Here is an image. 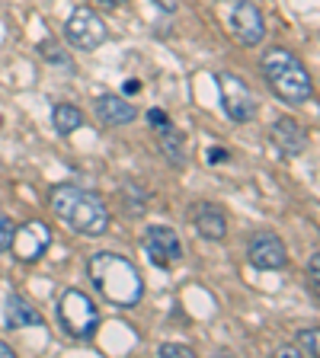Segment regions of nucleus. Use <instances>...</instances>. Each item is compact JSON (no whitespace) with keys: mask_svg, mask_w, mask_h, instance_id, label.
Masks as SVG:
<instances>
[{"mask_svg":"<svg viewBox=\"0 0 320 358\" xmlns=\"http://www.w3.org/2000/svg\"><path fill=\"white\" fill-rule=\"evenodd\" d=\"M90 285L97 288V294L112 307H134L144 294L141 272L132 259L119 253H93L87 262Z\"/></svg>","mask_w":320,"mask_h":358,"instance_id":"f257e3e1","label":"nucleus"},{"mask_svg":"<svg viewBox=\"0 0 320 358\" xmlns=\"http://www.w3.org/2000/svg\"><path fill=\"white\" fill-rule=\"evenodd\" d=\"M48 205L61 221L71 227L74 234L83 237H103L109 231V208L97 192H87L81 186H71V182H61L48 192Z\"/></svg>","mask_w":320,"mask_h":358,"instance_id":"f03ea898","label":"nucleus"},{"mask_svg":"<svg viewBox=\"0 0 320 358\" xmlns=\"http://www.w3.org/2000/svg\"><path fill=\"white\" fill-rule=\"evenodd\" d=\"M263 77L272 87V93L291 106H301L314 96V83L305 61L298 55H291L288 48H269L263 55Z\"/></svg>","mask_w":320,"mask_h":358,"instance_id":"7ed1b4c3","label":"nucleus"},{"mask_svg":"<svg viewBox=\"0 0 320 358\" xmlns=\"http://www.w3.org/2000/svg\"><path fill=\"white\" fill-rule=\"evenodd\" d=\"M58 323L71 339H90L99 329V307L93 304L90 294L71 288L58 301Z\"/></svg>","mask_w":320,"mask_h":358,"instance_id":"20e7f679","label":"nucleus"},{"mask_svg":"<svg viewBox=\"0 0 320 358\" xmlns=\"http://www.w3.org/2000/svg\"><path fill=\"white\" fill-rule=\"evenodd\" d=\"M64 36L77 52H93L106 42V22L90 7H77L64 22Z\"/></svg>","mask_w":320,"mask_h":358,"instance_id":"39448f33","label":"nucleus"},{"mask_svg":"<svg viewBox=\"0 0 320 358\" xmlns=\"http://www.w3.org/2000/svg\"><path fill=\"white\" fill-rule=\"evenodd\" d=\"M218 87H221V99H224V112L234 122H253L260 106H256L253 90L246 87L240 77L234 74H218Z\"/></svg>","mask_w":320,"mask_h":358,"instance_id":"423d86ee","label":"nucleus"},{"mask_svg":"<svg viewBox=\"0 0 320 358\" xmlns=\"http://www.w3.org/2000/svg\"><path fill=\"white\" fill-rule=\"evenodd\" d=\"M228 32H231L240 45H246V48L260 45L263 36H266V22H263V13L256 10V3L237 0L231 10V20H228Z\"/></svg>","mask_w":320,"mask_h":358,"instance_id":"0eeeda50","label":"nucleus"},{"mask_svg":"<svg viewBox=\"0 0 320 358\" xmlns=\"http://www.w3.org/2000/svg\"><path fill=\"white\" fill-rule=\"evenodd\" d=\"M144 253H148V259L154 262V266H160V268L179 262V259H183V243H179V234L173 231V227H167V224L148 227V234H144Z\"/></svg>","mask_w":320,"mask_h":358,"instance_id":"6e6552de","label":"nucleus"},{"mask_svg":"<svg viewBox=\"0 0 320 358\" xmlns=\"http://www.w3.org/2000/svg\"><path fill=\"white\" fill-rule=\"evenodd\" d=\"M13 253L16 259L22 262H36L45 256V250L52 246V227L42 221H29V224H22V227H16L13 231Z\"/></svg>","mask_w":320,"mask_h":358,"instance_id":"1a4fd4ad","label":"nucleus"},{"mask_svg":"<svg viewBox=\"0 0 320 358\" xmlns=\"http://www.w3.org/2000/svg\"><path fill=\"white\" fill-rule=\"evenodd\" d=\"M246 253H250V262L256 268H282L288 262V253H285V243L276 237V234H256L246 246Z\"/></svg>","mask_w":320,"mask_h":358,"instance_id":"9d476101","label":"nucleus"},{"mask_svg":"<svg viewBox=\"0 0 320 358\" xmlns=\"http://www.w3.org/2000/svg\"><path fill=\"white\" fill-rule=\"evenodd\" d=\"M269 134H272V144L279 148V154L285 157H298L307 148V134L295 119H279Z\"/></svg>","mask_w":320,"mask_h":358,"instance_id":"9b49d317","label":"nucleus"},{"mask_svg":"<svg viewBox=\"0 0 320 358\" xmlns=\"http://www.w3.org/2000/svg\"><path fill=\"white\" fill-rule=\"evenodd\" d=\"M93 112H97V119L103 122V125H112V128L128 125V122L138 115V112H134V106L128 103V99L112 96V93H103V96L93 103Z\"/></svg>","mask_w":320,"mask_h":358,"instance_id":"f8f14e48","label":"nucleus"},{"mask_svg":"<svg viewBox=\"0 0 320 358\" xmlns=\"http://www.w3.org/2000/svg\"><path fill=\"white\" fill-rule=\"evenodd\" d=\"M4 317H7V327H10V329L42 327V313H39L32 304H26V298H20V294H10V298H7Z\"/></svg>","mask_w":320,"mask_h":358,"instance_id":"ddd939ff","label":"nucleus"},{"mask_svg":"<svg viewBox=\"0 0 320 358\" xmlns=\"http://www.w3.org/2000/svg\"><path fill=\"white\" fill-rule=\"evenodd\" d=\"M195 231L205 240H224V234H228V217H224V211L215 208V205H199V211H195Z\"/></svg>","mask_w":320,"mask_h":358,"instance_id":"4468645a","label":"nucleus"},{"mask_svg":"<svg viewBox=\"0 0 320 358\" xmlns=\"http://www.w3.org/2000/svg\"><path fill=\"white\" fill-rule=\"evenodd\" d=\"M119 199H122V208H125V215L138 217V215H144L151 195L144 192L138 182H125V186H119Z\"/></svg>","mask_w":320,"mask_h":358,"instance_id":"2eb2a0df","label":"nucleus"},{"mask_svg":"<svg viewBox=\"0 0 320 358\" xmlns=\"http://www.w3.org/2000/svg\"><path fill=\"white\" fill-rule=\"evenodd\" d=\"M52 122L55 128H58V134H71L77 131V128L83 125V112L77 109V106H67V103H58L52 112Z\"/></svg>","mask_w":320,"mask_h":358,"instance_id":"dca6fc26","label":"nucleus"},{"mask_svg":"<svg viewBox=\"0 0 320 358\" xmlns=\"http://www.w3.org/2000/svg\"><path fill=\"white\" fill-rule=\"evenodd\" d=\"M160 150H164L170 166H186V150H183V134L179 131H173V128L160 131Z\"/></svg>","mask_w":320,"mask_h":358,"instance_id":"f3484780","label":"nucleus"},{"mask_svg":"<svg viewBox=\"0 0 320 358\" xmlns=\"http://www.w3.org/2000/svg\"><path fill=\"white\" fill-rule=\"evenodd\" d=\"M39 55H42L45 61H52V64H61V67L71 64V61H67V55L58 48V42H55V38H48V42L39 45Z\"/></svg>","mask_w":320,"mask_h":358,"instance_id":"a211bd4d","label":"nucleus"},{"mask_svg":"<svg viewBox=\"0 0 320 358\" xmlns=\"http://www.w3.org/2000/svg\"><path fill=\"white\" fill-rule=\"evenodd\" d=\"M295 343H298V352L301 355H317V329H301L298 336H295Z\"/></svg>","mask_w":320,"mask_h":358,"instance_id":"6ab92c4d","label":"nucleus"},{"mask_svg":"<svg viewBox=\"0 0 320 358\" xmlns=\"http://www.w3.org/2000/svg\"><path fill=\"white\" fill-rule=\"evenodd\" d=\"M13 231H16L13 221L0 215V253H7L10 250V243H13Z\"/></svg>","mask_w":320,"mask_h":358,"instance_id":"aec40b11","label":"nucleus"},{"mask_svg":"<svg viewBox=\"0 0 320 358\" xmlns=\"http://www.w3.org/2000/svg\"><path fill=\"white\" fill-rule=\"evenodd\" d=\"M160 355L164 358H193L195 352L189 345H179V343H164L160 345Z\"/></svg>","mask_w":320,"mask_h":358,"instance_id":"412c9836","label":"nucleus"},{"mask_svg":"<svg viewBox=\"0 0 320 358\" xmlns=\"http://www.w3.org/2000/svg\"><path fill=\"white\" fill-rule=\"evenodd\" d=\"M148 122H151V128H157V131H167V128H170V119H167V112H160V109H151V112H148Z\"/></svg>","mask_w":320,"mask_h":358,"instance_id":"4be33fe9","label":"nucleus"},{"mask_svg":"<svg viewBox=\"0 0 320 358\" xmlns=\"http://www.w3.org/2000/svg\"><path fill=\"white\" fill-rule=\"evenodd\" d=\"M307 278H311V291H320V256H311V266H307Z\"/></svg>","mask_w":320,"mask_h":358,"instance_id":"5701e85b","label":"nucleus"},{"mask_svg":"<svg viewBox=\"0 0 320 358\" xmlns=\"http://www.w3.org/2000/svg\"><path fill=\"white\" fill-rule=\"evenodd\" d=\"M151 3H157V7L167 10V13H173V10L179 7V0H151Z\"/></svg>","mask_w":320,"mask_h":358,"instance_id":"b1692460","label":"nucleus"},{"mask_svg":"<svg viewBox=\"0 0 320 358\" xmlns=\"http://www.w3.org/2000/svg\"><path fill=\"white\" fill-rule=\"evenodd\" d=\"M209 160H211V164H221V160H228V150H224V148H215V150L209 154Z\"/></svg>","mask_w":320,"mask_h":358,"instance_id":"393cba45","label":"nucleus"},{"mask_svg":"<svg viewBox=\"0 0 320 358\" xmlns=\"http://www.w3.org/2000/svg\"><path fill=\"white\" fill-rule=\"evenodd\" d=\"M16 352H13V345L10 343H4V339H0V358H13Z\"/></svg>","mask_w":320,"mask_h":358,"instance_id":"a878e982","label":"nucleus"},{"mask_svg":"<svg viewBox=\"0 0 320 358\" xmlns=\"http://www.w3.org/2000/svg\"><path fill=\"white\" fill-rule=\"evenodd\" d=\"M103 7H119V3H125V0H99Z\"/></svg>","mask_w":320,"mask_h":358,"instance_id":"bb28decb","label":"nucleus"}]
</instances>
